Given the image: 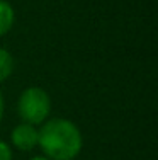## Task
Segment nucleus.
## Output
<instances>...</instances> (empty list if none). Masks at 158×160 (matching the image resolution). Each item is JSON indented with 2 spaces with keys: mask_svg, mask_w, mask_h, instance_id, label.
<instances>
[{
  "mask_svg": "<svg viewBox=\"0 0 158 160\" xmlns=\"http://www.w3.org/2000/svg\"><path fill=\"white\" fill-rule=\"evenodd\" d=\"M14 153H12V147L7 142L0 140V160H12Z\"/></svg>",
  "mask_w": 158,
  "mask_h": 160,
  "instance_id": "obj_6",
  "label": "nucleus"
},
{
  "mask_svg": "<svg viewBox=\"0 0 158 160\" xmlns=\"http://www.w3.org/2000/svg\"><path fill=\"white\" fill-rule=\"evenodd\" d=\"M37 133V147L50 160H75L82 153L84 135L68 118H48Z\"/></svg>",
  "mask_w": 158,
  "mask_h": 160,
  "instance_id": "obj_1",
  "label": "nucleus"
},
{
  "mask_svg": "<svg viewBox=\"0 0 158 160\" xmlns=\"http://www.w3.org/2000/svg\"><path fill=\"white\" fill-rule=\"evenodd\" d=\"M3 114H5V99H3V94L0 90V123L3 119Z\"/></svg>",
  "mask_w": 158,
  "mask_h": 160,
  "instance_id": "obj_7",
  "label": "nucleus"
},
{
  "mask_svg": "<svg viewBox=\"0 0 158 160\" xmlns=\"http://www.w3.org/2000/svg\"><path fill=\"white\" fill-rule=\"evenodd\" d=\"M37 126L21 121L10 133V147L19 152H32L37 147Z\"/></svg>",
  "mask_w": 158,
  "mask_h": 160,
  "instance_id": "obj_3",
  "label": "nucleus"
},
{
  "mask_svg": "<svg viewBox=\"0 0 158 160\" xmlns=\"http://www.w3.org/2000/svg\"><path fill=\"white\" fill-rule=\"evenodd\" d=\"M29 160H50V158L44 157V155H34V157H31Z\"/></svg>",
  "mask_w": 158,
  "mask_h": 160,
  "instance_id": "obj_8",
  "label": "nucleus"
},
{
  "mask_svg": "<svg viewBox=\"0 0 158 160\" xmlns=\"http://www.w3.org/2000/svg\"><path fill=\"white\" fill-rule=\"evenodd\" d=\"M14 68H16V60L12 53L7 48L0 46V83H3L14 73Z\"/></svg>",
  "mask_w": 158,
  "mask_h": 160,
  "instance_id": "obj_5",
  "label": "nucleus"
},
{
  "mask_svg": "<svg viewBox=\"0 0 158 160\" xmlns=\"http://www.w3.org/2000/svg\"><path fill=\"white\" fill-rule=\"evenodd\" d=\"M17 114L21 121L41 126L51 114V97L43 87H27L17 99Z\"/></svg>",
  "mask_w": 158,
  "mask_h": 160,
  "instance_id": "obj_2",
  "label": "nucleus"
},
{
  "mask_svg": "<svg viewBox=\"0 0 158 160\" xmlns=\"http://www.w3.org/2000/svg\"><path fill=\"white\" fill-rule=\"evenodd\" d=\"M16 24V10L9 0H0V38L7 36Z\"/></svg>",
  "mask_w": 158,
  "mask_h": 160,
  "instance_id": "obj_4",
  "label": "nucleus"
}]
</instances>
